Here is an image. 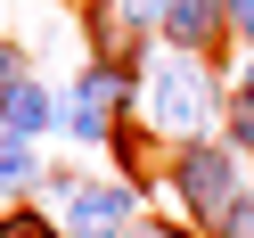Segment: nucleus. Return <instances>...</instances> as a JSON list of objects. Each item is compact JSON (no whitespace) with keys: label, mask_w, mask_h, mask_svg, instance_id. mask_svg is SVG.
Instances as JSON below:
<instances>
[{"label":"nucleus","mask_w":254,"mask_h":238,"mask_svg":"<svg viewBox=\"0 0 254 238\" xmlns=\"http://www.w3.org/2000/svg\"><path fill=\"white\" fill-rule=\"evenodd\" d=\"M221 115V82L205 58H156L148 82H139V123H156V132H181V140H205V123Z\"/></svg>","instance_id":"nucleus-1"},{"label":"nucleus","mask_w":254,"mask_h":238,"mask_svg":"<svg viewBox=\"0 0 254 238\" xmlns=\"http://www.w3.org/2000/svg\"><path fill=\"white\" fill-rule=\"evenodd\" d=\"M123 115H139V82H131L123 66H82L74 90L58 99V132L82 140V148H107Z\"/></svg>","instance_id":"nucleus-2"},{"label":"nucleus","mask_w":254,"mask_h":238,"mask_svg":"<svg viewBox=\"0 0 254 238\" xmlns=\"http://www.w3.org/2000/svg\"><path fill=\"white\" fill-rule=\"evenodd\" d=\"M172 189H181V205L197 222H221L246 189H238V148L230 140H181V156H172Z\"/></svg>","instance_id":"nucleus-3"},{"label":"nucleus","mask_w":254,"mask_h":238,"mask_svg":"<svg viewBox=\"0 0 254 238\" xmlns=\"http://www.w3.org/2000/svg\"><path fill=\"white\" fill-rule=\"evenodd\" d=\"M139 214V189L131 181H74L66 205H58V230L66 238H123Z\"/></svg>","instance_id":"nucleus-4"},{"label":"nucleus","mask_w":254,"mask_h":238,"mask_svg":"<svg viewBox=\"0 0 254 238\" xmlns=\"http://www.w3.org/2000/svg\"><path fill=\"white\" fill-rule=\"evenodd\" d=\"M156 41H172L181 58H205L213 41H230V25H221V0H172L164 25H156Z\"/></svg>","instance_id":"nucleus-5"},{"label":"nucleus","mask_w":254,"mask_h":238,"mask_svg":"<svg viewBox=\"0 0 254 238\" xmlns=\"http://www.w3.org/2000/svg\"><path fill=\"white\" fill-rule=\"evenodd\" d=\"M0 132H8V140H41V132H58V99H50L41 82L0 90Z\"/></svg>","instance_id":"nucleus-6"},{"label":"nucleus","mask_w":254,"mask_h":238,"mask_svg":"<svg viewBox=\"0 0 254 238\" xmlns=\"http://www.w3.org/2000/svg\"><path fill=\"white\" fill-rule=\"evenodd\" d=\"M41 172H50V164H41V148H33V140H8V132H0V197H25V189H41Z\"/></svg>","instance_id":"nucleus-7"},{"label":"nucleus","mask_w":254,"mask_h":238,"mask_svg":"<svg viewBox=\"0 0 254 238\" xmlns=\"http://www.w3.org/2000/svg\"><path fill=\"white\" fill-rule=\"evenodd\" d=\"M221 140L230 148H254V90H230L221 99Z\"/></svg>","instance_id":"nucleus-8"},{"label":"nucleus","mask_w":254,"mask_h":238,"mask_svg":"<svg viewBox=\"0 0 254 238\" xmlns=\"http://www.w3.org/2000/svg\"><path fill=\"white\" fill-rule=\"evenodd\" d=\"M0 238H66V230H58L50 214H33V205H8V214H0Z\"/></svg>","instance_id":"nucleus-9"},{"label":"nucleus","mask_w":254,"mask_h":238,"mask_svg":"<svg viewBox=\"0 0 254 238\" xmlns=\"http://www.w3.org/2000/svg\"><path fill=\"white\" fill-rule=\"evenodd\" d=\"M33 82V66H25V41H0V90H17Z\"/></svg>","instance_id":"nucleus-10"},{"label":"nucleus","mask_w":254,"mask_h":238,"mask_svg":"<svg viewBox=\"0 0 254 238\" xmlns=\"http://www.w3.org/2000/svg\"><path fill=\"white\" fill-rule=\"evenodd\" d=\"M221 25H230V41H254V0H221Z\"/></svg>","instance_id":"nucleus-11"},{"label":"nucleus","mask_w":254,"mask_h":238,"mask_svg":"<svg viewBox=\"0 0 254 238\" xmlns=\"http://www.w3.org/2000/svg\"><path fill=\"white\" fill-rule=\"evenodd\" d=\"M213 230H221V238H254V197H238V205H230V214H221V222H213Z\"/></svg>","instance_id":"nucleus-12"},{"label":"nucleus","mask_w":254,"mask_h":238,"mask_svg":"<svg viewBox=\"0 0 254 238\" xmlns=\"http://www.w3.org/2000/svg\"><path fill=\"white\" fill-rule=\"evenodd\" d=\"M123 238H189V230H172V222H131Z\"/></svg>","instance_id":"nucleus-13"},{"label":"nucleus","mask_w":254,"mask_h":238,"mask_svg":"<svg viewBox=\"0 0 254 238\" xmlns=\"http://www.w3.org/2000/svg\"><path fill=\"white\" fill-rule=\"evenodd\" d=\"M238 90H254V58H246V66H238Z\"/></svg>","instance_id":"nucleus-14"}]
</instances>
